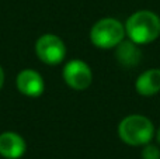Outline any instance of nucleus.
I'll return each mask as SVG.
<instances>
[{"label": "nucleus", "mask_w": 160, "mask_h": 159, "mask_svg": "<svg viewBox=\"0 0 160 159\" xmlns=\"http://www.w3.org/2000/svg\"><path fill=\"white\" fill-rule=\"evenodd\" d=\"M125 34L128 39L138 45L150 44L160 37V17L155 11L138 10L125 21Z\"/></svg>", "instance_id": "nucleus-1"}, {"label": "nucleus", "mask_w": 160, "mask_h": 159, "mask_svg": "<svg viewBox=\"0 0 160 159\" xmlns=\"http://www.w3.org/2000/svg\"><path fill=\"white\" fill-rule=\"evenodd\" d=\"M152 120L142 114H129L118 124V137L129 146H143L155 137Z\"/></svg>", "instance_id": "nucleus-2"}, {"label": "nucleus", "mask_w": 160, "mask_h": 159, "mask_svg": "<svg viewBox=\"0 0 160 159\" xmlns=\"http://www.w3.org/2000/svg\"><path fill=\"white\" fill-rule=\"evenodd\" d=\"M125 25L114 17H104L94 23L90 30V41L100 49H112L121 41H124Z\"/></svg>", "instance_id": "nucleus-3"}, {"label": "nucleus", "mask_w": 160, "mask_h": 159, "mask_svg": "<svg viewBox=\"0 0 160 159\" xmlns=\"http://www.w3.org/2000/svg\"><path fill=\"white\" fill-rule=\"evenodd\" d=\"M35 54L47 65H59L66 58V45L55 34H42L35 41Z\"/></svg>", "instance_id": "nucleus-4"}, {"label": "nucleus", "mask_w": 160, "mask_h": 159, "mask_svg": "<svg viewBox=\"0 0 160 159\" xmlns=\"http://www.w3.org/2000/svg\"><path fill=\"white\" fill-rule=\"evenodd\" d=\"M63 80L70 89L82 92L91 86L93 82V72L88 64L82 59H72L63 68Z\"/></svg>", "instance_id": "nucleus-5"}, {"label": "nucleus", "mask_w": 160, "mask_h": 159, "mask_svg": "<svg viewBox=\"0 0 160 159\" xmlns=\"http://www.w3.org/2000/svg\"><path fill=\"white\" fill-rule=\"evenodd\" d=\"M16 86L21 95L27 97H39L45 92V80L39 72L34 69H22L16 78Z\"/></svg>", "instance_id": "nucleus-6"}, {"label": "nucleus", "mask_w": 160, "mask_h": 159, "mask_svg": "<svg viewBox=\"0 0 160 159\" xmlns=\"http://www.w3.org/2000/svg\"><path fill=\"white\" fill-rule=\"evenodd\" d=\"M27 151V142L20 134L6 131L0 134V156L4 159H20Z\"/></svg>", "instance_id": "nucleus-7"}, {"label": "nucleus", "mask_w": 160, "mask_h": 159, "mask_svg": "<svg viewBox=\"0 0 160 159\" xmlns=\"http://www.w3.org/2000/svg\"><path fill=\"white\" fill-rule=\"evenodd\" d=\"M142 49L136 42L131 39H124L115 47V58L117 62L125 69H132L138 66L142 61Z\"/></svg>", "instance_id": "nucleus-8"}, {"label": "nucleus", "mask_w": 160, "mask_h": 159, "mask_svg": "<svg viewBox=\"0 0 160 159\" xmlns=\"http://www.w3.org/2000/svg\"><path fill=\"white\" fill-rule=\"evenodd\" d=\"M135 89L138 95L145 96V97H150L155 96L160 92V69L159 68H152L136 78L135 82Z\"/></svg>", "instance_id": "nucleus-9"}, {"label": "nucleus", "mask_w": 160, "mask_h": 159, "mask_svg": "<svg viewBox=\"0 0 160 159\" xmlns=\"http://www.w3.org/2000/svg\"><path fill=\"white\" fill-rule=\"evenodd\" d=\"M142 159H160V149L153 144H146L142 148Z\"/></svg>", "instance_id": "nucleus-10"}, {"label": "nucleus", "mask_w": 160, "mask_h": 159, "mask_svg": "<svg viewBox=\"0 0 160 159\" xmlns=\"http://www.w3.org/2000/svg\"><path fill=\"white\" fill-rule=\"evenodd\" d=\"M4 79H6V76H4V70H3V68L0 66V90H2L3 85H4Z\"/></svg>", "instance_id": "nucleus-11"}, {"label": "nucleus", "mask_w": 160, "mask_h": 159, "mask_svg": "<svg viewBox=\"0 0 160 159\" xmlns=\"http://www.w3.org/2000/svg\"><path fill=\"white\" fill-rule=\"evenodd\" d=\"M156 140H158V142H159V145H160V127H159L158 131H156Z\"/></svg>", "instance_id": "nucleus-12"}]
</instances>
